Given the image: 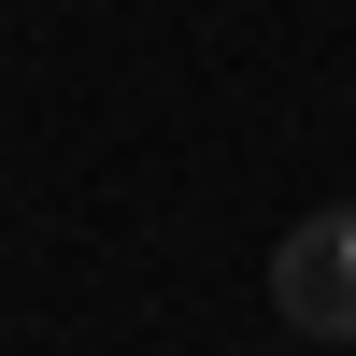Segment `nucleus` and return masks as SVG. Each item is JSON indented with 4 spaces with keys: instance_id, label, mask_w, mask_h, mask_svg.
Listing matches in <instances>:
<instances>
[{
    "instance_id": "f257e3e1",
    "label": "nucleus",
    "mask_w": 356,
    "mask_h": 356,
    "mask_svg": "<svg viewBox=\"0 0 356 356\" xmlns=\"http://www.w3.org/2000/svg\"><path fill=\"white\" fill-rule=\"evenodd\" d=\"M271 314L300 342H356V214H300L271 243Z\"/></svg>"
}]
</instances>
